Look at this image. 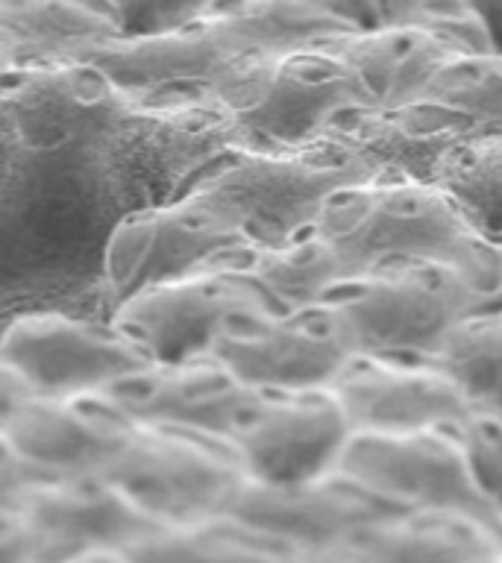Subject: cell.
<instances>
[{
    "mask_svg": "<svg viewBox=\"0 0 502 563\" xmlns=\"http://www.w3.org/2000/svg\"><path fill=\"white\" fill-rule=\"evenodd\" d=\"M103 475L167 528L227 517L247 482L232 440L183 426H135Z\"/></svg>",
    "mask_w": 502,
    "mask_h": 563,
    "instance_id": "1",
    "label": "cell"
},
{
    "mask_svg": "<svg viewBox=\"0 0 502 563\" xmlns=\"http://www.w3.org/2000/svg\"><path fill=\"white\" fill-rule=\"evenodd\" d=\"M356 352L432 358L465 317V290L452 264L429 258L382 262L326 290Z\"/></svg>",
    "mask_w": 502,
    "mask_h": 563,
    "instance_id": "2",
    "label": "cell"
},
{
    "mask_svg": "<svg viewBox=\"0 0 502 563\" xmlns=\"http://www.w3.org/2000/svg\"><path fill=\"white\" fill-rule=\"evenodd\" d=\"M211 95L238 130L273 150L306 147L335 114L364 106L347 68L324 47L238 56Z\"/></svg>",
    "mask_w": 502,
    "mask_h": 563,
    "instance_id": "3",
    "label": "cell"
},
{
    "mask_svg": "<svg viewBox=\"0 0 502 563\" xmlns=\"http://www.w3.org/2000/svg\"><path fill=\"white\" fill-rule=\"evenodd\" d=\"M315 227L350 276L400 258L452 264L470 235L452 202L423 183L343 185L326 197Z\"/></svg>",
    "mask_w": 502,
    "mask_h": 563,
    "instance_id": "4",
    "label": "cell"
},
{
    "mask_svg": "<svg viewBox=\"0 0 502 563\" xmlns=\"http://www.w3.org/2000/svg\"><path fill=\"white\" fill-rule=\"evenodd\" d=\"M338 470L364 490L447 510L502 540V505L476 478L467 449L440 438L435 429L405 434L356 431Z\"/></svg>",
    "mask_w": 502,
    "mask_h": 563,
    "instance_id": "5",
    "label": "cell"
},
{
    "mask_svg": "<svg viewBox=\"0 0 502 563\" xmlns=\"http://www.w3.org/2000/svg\"><path fill=\"white\" fill-rule=\"evenodd\" d=\"M352 341L332 308L273 311L259 302L238 306L211 341L209 355L250 387H326L352 355Z\"/></svg>",
    "mask_w": 502,
    "mask_h": 563,
    "instance_id": "6",
    "label": "cell"
},
{
    "mask_svg": "<svg viewBox=\"0 0 502 563\" xmlns=\"http://www.w3.org/2000/svg\"><path fill=\"white\" fill-rule=\"evenodd\" d=\"M352 426L329 387H255L229 440L259 484H306L338 470Z\"/></svg>",
    "mask_w": 502,
    "mask_h": 563,
    "instance_id": "7",
    "label": "cell"
},
{
    "mask_svg": "<svg viewBox=\"0 0 502 563\" xmlns=\"http://www.w3.org/2000/svg\"><path fill=\"white\" fill-rule=\"evenodd\" d=\"M253 244L244 227L223 211L197 206H156L130 211L109 232L103 276L114 306L159 282L179 279Z\"/></svg>",
    "mask_w": 502,
    "mask_h": 563,
    "instance_id": "8",
    "label": "cell"
},
{
    "mask_svg": "<svg viewBox=\"0 0 502 563\" xmlns=\"http://www.w3.org/2000/svg\"><path fill=\"white\" fill-rule=\"evenodd\" d=\"M18 514L33 540V563L127 554L167 528L135 508L103 473L35 478Z\"/></svg>",
    "mask_w": 502,
    "mask_h": 563,
    "instance_id": "9",
    "label": "cell"
},
{
    "mask_svg": "<svg viewBox=\"0 0 502 563\" xmlns=\"http://www.w3.org/2000/svg\"><path fill=\"white\" fill-rule=\"evenodd\" d=\"M0 364L39 396H68L103 390L118 378L148 367L150 355L118 325H100L79 317H18L0 338Z\"/></svg>",
    "mask_w": 502,
    "mask_h": 563,
    "instance_id": "10",
    "label": "cell"
},
{
    "mask_svg": "<svg viewBox=\"0 0 502 563\" xmlns=\"http://www.w3.org/2000/svg\"><path fill=\"white\" fill-rule=\"evenodd\" d=\"M356 431H405L461 426L476 405L432 358L352 352L329 382Z\"/></svg>",
    "mask_w": 502,
    "mask_h": 563,
    "instance_id": "11",
    "label": "cell"
},
{
    "mask_svg": "<svg viewBox=\"0 0 502 563\" xmlns=\"http://www.w3.org/2000/svg\"><path fill=\"white\" fill-rule=\"evenodd\" d=\"M247 302H259L253 290L227 264L215 262L123 299L114 308L112 325L139 343L150 361L174 364L209 355L223 320Z\"/></svg>",
    "mask_w": 502,
    "mask_h": 563,
    "instance_id": "12",
    "label": "cell"
},
{
    "mask_svg": "<svg viewBox=\"0 0 502 563\" xmlns=\"http://www.w3.org/2000/svg\"><path fill=\"white\" fill-rule=\"evenodd\" d=\"M479 132L465 118L417 100L400 109L350 106L326 123L320 139L359 158L373 183L435 185L449 153Z\"/></svg>",
    "mask_w": 502,
    "mask_h": 563,
    "instance_id": "13",
    "label": "cell"
},
{
    "mask_svg": "<svg viewBox=\"0 0 502 563\" xmlns=\"http://www.w3.org/2000/svg\"><path fill=\"white\" fill-rule=\"evenodd\" d=\"M139 422L103 390L68 396H26L3 434L24 464L47 475L103 473L127 446Z\"/></svg>",
    "mask_w": 502,
    "mask_h": 563,
    "instance_id": "14",
    "label": "cell"
},
{
    "mask_svg": "<svg viewBox=\"0 0 502 563\" xmlns=\"http://www.w3.org/2000/svg\"><path fill=\"white\" fill-rule=\"evenodd\" d=\"M103 394L139 426H183L229 438L255 387L244 385L215 355L174 364L150 361L148 367L118 378Z\"/></svg>",
    "mask_w": 502,
    "mask_h": 563,
    "instance_id": "15",
    "label": "cell"
},
{
    "mask_svg": "<svg viewBox=\"0 0 502 563\" xmlns=\"http://www.w3.org/2000/svg\"><path fill=\"white\" fill-rule=\"evenodd\" d=\"M352 77L364 106L400 109L417 103L435 70L458 56L456 44L417 30V26H385L368 33H341L324 44Z\"/></svg>",
    "mask_w": 502,
    "mask_h": 563,
    "instance_id": "16",
    "label": "cell"
},
{
    "mask_svg": "<svg viewBox=\"0 0 502 563\" xmlns=\"http://www.w3.org/2000/svg\"><path fill=\"white\" fill-rule=\"evenodd\" d=\"M220 262L273 311L317 306L326 290L350 276L317 227L299 229L276 244L238 246Z\"/></svg>",
    "mask_w": 502,
    "mask_h": 563,
    "instance_id": "17",
    "label": "cell"
},
{
    "mask_svg": "<svg viewBox=\"0 0 502 563\" xmlns=\"http://www.w3.org/2000/svg\"><path fill=\"white\" fill-rule=\"evenodd\" d=\"M211 21L241 56L315 51L347 33L312 0H227Z\"/></svg>",
    "mask_w": 502,
    "mask_h": 563,
    "instance_id": "18",
    "label": "cell"
},
{
    "mask_svg": "<svg viewBox=\"0 0 502 563\" xmlns=\"http://www.w3.org/2000/svg\"><path fill=\"white\" fill-rule=\"evenodd\" d=\"M0 35L33 51H95L121 38L106 0H0Z\"/></svg>",
    "mask_w": 502,
    "mask_h": 563,
    "instance_id": "19",
    "label": "cell"
},
{
    "mask_svg": "<svg viewBox=\"0 0 502 563\" xmlns=\"http://www.w3.org/2000/svg\"><path fill=\"white\" fill-rule=\"evenodd\" d=\"M347 33L385 26H417L447 38L465 53L493 51L488 24L473 0H312Z\"/></svg>",
    "mask_w": 502,
    "mask_h": 563,
    "instance_id": "20",
    "label": "cell"
},
{
    "mask_svg": "<svg viewBox=\"0 0 502 563\" xmlns=\"http://www.w3.org/2000/svg\"><path fill=\"white\" fill-rule=\"evenodd\" d=\"M438 188L467 232L502 244V130L461 141L435 176Z\"/></svg>",
    "mask_w": 502,
    "mask_h": 563,
    "instance_id": "21",
    "label": "cell"
},
{
    "mask_svg": "<svg viewBox=\"0 0 502 563\" xmlns=\"http://www.w3.org/2000/svg\"><path fill=\"white\" fill-rule=\"evenodd\" d=\"M130 563H280L276 545L220 517L200 526L162 528L123 554Z\"/></svg>",
    "mask_w": 502,
    "mask_h": 563,
    "instance_id": "22",
    "label": "cell"
},
{
    "mask_svg": "<svg viewBox=\"0 0 502 563\" xmlns=\"http://www.w3.org/2000/svg\"><path fill=\"white\" fill-rule=\"evenodd\" d=\"M432 361L470 402L502 408V308L461 317L432 352Z\"/></svg>",
    "mask_w": 502,
    "mask_h": 563,
    "instance_id": "23",
    "label": "cell"
},
{
    "mask_svg": "<svg viewBox=\"0 0 502 563\" xmlns=\"http://www.w3.org/2000/svg\"><path fill=\"white\" fill-rule=\"evenodd\" d=\"M421 100L465 118L482 132L502 130V53H458L435 70Z\"/></svg>",
    "mask_w": 502,
    "mask_h": 563,
    "instance_id": "24",
    "label": "cell"
},
{
    "mask_svg": "<svg viewBox=\"0 0 502 563\" xmlns=\"http://www.w3.org/2000/svg\"><path fill=\"white\" fill-rule=\"evenodd\" d=\"M118 18L121 38H150L185 30L215 15L227 0H106Z\"/></svg>",
    "mask_w": 502,
    "mask_h": 563,
    "instance_id": "25",
    "label": "cell"
},
{
    "mask_svg": "<svg viewBox=\"0 0 502 563\" xmlns=\"http://www.w3.org/2000/svg\"><path fill=\"white\" fill-rule=\"evenodd\" d=\"M350 563H479L465 540L447 531H391L361 549Z\"/></svg>",
    "mask_w": 502,
    "mask_h": 563,
    "instance_id": "26",
    "label": "cell"
},
{
    "mask_svg": "<svg viewBox=\"0 0 502 563\" xmlns=\"http://www.w3.org/2000/svg\"><path fill=\"white\" fill-rule=\"evenodd\" d=\"M461 290H465V314L500 311L502 308V244L467 235L458 255L452 258Z\"/></svg>",
    "mask_w": 502,
    "mask_h": 563,
    "instance_id": "27",
    "label": "cell"
},
{
    "mask_svg": "<svg viewBox=\"0 0 502 563\" xmlns=\"http://www.w3.org/2000/svg\"><path fill=\"white\" fill-rule=\"evenodd\" d=\"M35 478L42 475L24 464V457L18 455L15 446L0 431V514H18Z\"/></svg>",
    "mask_w": 502,
    "mask_h": 563,
    "instance_id": "28",
    "label": "cell"
},
{
    "mask_svg": "<svg viewBox=\"0 0 502 563\" xmlns=\"http://www.w3.org/2000/svg\"><path fill=\"white\" fill-rule=\"evenodd\" d=\"M0 563H33V540L21 514H0Z\"/></svg>",
    "mask_w": 502,
    "mask_h": 563,
    "instance_id": "29",
    "label": "cell"
},
{
    "mask_svg": "<svg viewBox=\"0 0 502 563\" xmlns=\"http://www.w3.org/2000/svg\"><path fill=\"white\" fill-rule=\"evenodd\" d=\"M26 396H33V390L24 385V378L0 364V431L7 429V422L12 420V413L18 411V405L24 402Z\"/></svg>",
    "mask_w": 502,
    "mask_h": 563,
    "instance_id": "30",
    "label": "cell"
},
{
    "mask_svg": "<svg viewBox=\"0 0 502 563\" xmlns=\"http://www.w3.org/2000/svg\"><path fill=\"white\" fill-rule=\"evenodd\" d=\"M74 563H130L123 554H97V558H86V561H74Z\"/></svg>",
    "mask_w": 502,
    "mask_h": 563,
    "instance_id": "31",
    "label": "cell"
},
{
    "mask_svg": "<svg viewBox=\"0 0 502 563\" xmlns=\"http://www.w3.org/2000/svg\"><path fill=\"white\" fill-rule=\"evenodd\" d=\"M280 563H329V561H280Z\"/></svg>",
    "mask_w": 502,
    "mask_h": 563,
    "instance_id": "32",
    "label": "cell"
},
{
    "mask_svg": "<svg viewBox=\"0 0 502 563\" xmlns=\"http://www.w3.org/2000/svg\"><path fill=\"white\" fill-rule=\"evenodd\" d=\"M479 563H482V561H479Z\"/></svg>",
    "mask_w": 502,
    "mask_h": 563,
    "instance_id": "33",
    "label": "cell"
}]
</instances>
